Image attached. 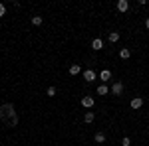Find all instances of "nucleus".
<instances>
[{
  "instance_id": "obj_3",
  "label": "nucleus",
  "mask_w": 149,
  "mask_h": 146,
  "mask_svg": "<svg viewBox=\"0 0 149 146\" xmlns=\"http://www.w3.org/2000/svg\"><path fill=\"white\" fill-rule=\"evenodd\" d=\"M129 105H131V109H141V107H143V99H141V97H133Z\"/></svg>"
},
{
  "instance_id": "obj_17",
  "label": "nucleus",
  "mask_w": 149,
  "mask_h": 146,
  "mask_svg": "<svg viewBox=\"0 0 149 146\" xmlns=\"http://www.w3.org/2000/svg\"><path fill=\"white\" fill-rule=\"evenodd\" d=\"M131 144V140H129V136H123V140H121V146H129Z\"/></svg>"
},
{
  "instance_id": "obj_11",
  "label": "nucleus",
  "mask_w": 149,
  "mask_h": 146,
  "mask_svg": "<svg viewBox=\"0 0 149 146\" xmlns=\"http://www.w3.org/2000/svg\"><path fill=\"white\" fill-rule=\"evenodd\" d=\"M80 71H81V67H80V65H78V63H74V65L70 67V75H78Z\"/></svg>"
},
{
  "instance_id": "obj_16",
  "label": "nucleus",
  "mask_w": 149,
  "mask_h": 146,
  "mask_svg": "<svg viewBox=\"0 0 149 146\" xmlns=\"http://www.w3.org/2000/svg\"><path fill=\"white\" fill-rule=\"evenodd\" d=\"M48 97H54V95H56V87H48Z\"/></svg>"
},
{
  "instance_id": "obj_9",
  "label": "nucleus",
  "mask_w": 149,
  "mask_h": 146,
  "mask_svg": "<svg viewBox=\"0 0 149 146\" xmlns=\"http://www.w3.org/2000/svg\"><path fill=\"white\" fill-rule=\"evenodd\" d=\"M109 77H111V71H109V69H103L102 73H100V79H102V81H107Z\"/></svg>"
},
{
  "instance_id": "obj_12",
  "label": "nucleus",
  "mask_w": 149,
  "mask_h": 146,
  "mask_svg": "<svg viewBox=\"0 0 149 146\" xmlns=\"http://www.w3.org/2000/svg\"><path fill=\"white\" fill-rule=\"evenodd\" d=\"M129 56H131V49H127V47H123V49L119 51V57H121V59H127Z\"/></svg>"
},
{
  "instance_id": "obj_1",
  "label": "nucleus",
  "mask_w": 149,
  "mask_h": 146,
  "mask_svg": "<svg viewBox=\"0 0 149 146\" xmlns=\"http://www.w3.org/2000/svg\"><path fill=\"white\" fill-rule=\"evenodd\" d=\"M14 117H18V114H16V111H14V105H12V103H4V105L0 107V119L8 124Z\"/></svg>"
},
{
  "instance_id": "obj_7",
  "label": "nucleus",
  "mask_w": 149,
  "mask_h": 146,
  "mask_svg": "<svg viewBox=\"0 0 149 146\" xmlns=\"http://www.w3.org/2000/svg\"><path fill=\"white\" fill-rule=\"evenodd\" d=\"M93 119H95V114H93L92 111H86V114H84V123L90 124V123H93Z\"/></svg>"
},
{
  "instance_id": "obj_13",
  "label": "nucleus",
  "mask_w": 149,
  "mask_h": 146,
  "mask_svg": "<svg viewBox=\"0 0 149 146\" xmlns=\"http://www.w3.org/2000/svg\"><path fill=\"white\" fill-rule=\"evenodd\" d=\"M93 138H95V142H100V144H103V142H105V134H103V132H97Z\"/></svg>"
},
{
  "instance_id": "obj_6",
  "label": "nucleus",
  "mask_w": 149,
  "mask_h": 146,
  "mask_svg": "<svg viewBox=\"0 0 149 146\" xmlns=\"http://www.w3.org/2000/svg\"><path fill=\"white\" fill-rule=\"evenodd\" d=\"M84 79H86L88 83L93 81V79H95V71H93V69H86V71H84Z\"/></svg>"
},
{
  "instance_id": "obj_15",
  "label": "nucleus",
  "mask_w": 149,
  "mask_h": 146,
  "mask_svg": "<svg viewBox=\"0 0 149 146\" xmlns=\"http://www.w3.org/2000/svg\"><path fill=\"white\" fill-rule=\"evenodd\" d=\"M32 24L34 26H40L42 24V16H32Z\"/></svg>"
},
{
  "instance_id": "obj_10",
  "label": "nucleus",
  "mask_w": 149,
  "mask_h": 146,
  "mask_svg": "<svg viewBox=\"0 0 149 146\" xmlns=\"http://www.w3.org/2000/svg\"><path fill=\"white\" fill-rule=\"evenodd\" d=\"M107 40H109L111 44H115V42L119 40V32H109V36H107Z\"/></svg>"
},
{
  "instance_id": "obj_14",
  "label": "nucleus",
  "mask_w": 149,
  "mask_h": 146,
  "mask_svg": "<svg viewBox=\"0 0 149 146\" xmlns=\"http://www.w3.org/2000/svg\"><path fill=\"white\" fill-rule=\"evenodd\" d=\"M107 93H109V89H107L105 85H100V87H97V95H107Z\"/></svg>"
},
{
  "instance_id": "obj_2",
  "label": "nucleus",
  "mask_w": 149,
  "mask_h": 146,
  "mask_svg": "<svg viewBox=\"0 0 149 146\" xmlns=\"http://www.w3.org/2000/svg\"><path fill=\"white\" fill-rule=\"evenodd\" d=\"M93 105H95V101H93V97H90V95L81 97V107H84V109H92Z\"/></svg>"
},
{
  "instance_id": "obj_18",
  "label": "nucleus",
  "mask_w": 149,
  "mask_h": 146,
  "mask_svg": "<svg viewBox=\"0 0 149 146\" xmlns=\"http://www.w3.org/2000/svg\"><path fill=\"white\" fill-rule=\"evenodd\" d=\"M16 124H18V117H14V119H12V121L6 124V126H16Z\"/></svg>"
},
{
  "instance_id": "obj_20",
  "label": "nucleus",
  "mask_w": 149,
  "mask_h": 146,
  "mask_svg": "<svg viewBox=\"0 0 149 146\" xmlns=\"http://www.w3.org/2000/svg\"><path fill=\"white\" fill-rule=\"evenodd\" d=\"M145 28L149 30V16H147V20H145Z\"/></svg>"
},
{
  "instance_id": "obj_5",
  "label": "nucleus",
  "mask_w": 149,
  "mask_h": 146,
  "mask_svg": "<svg viewBox=\"0 0 149 146\" xmlns=\"http://www.w3.org/2000/svg\"><path fill=\"white\" fill-rule=\"evenodd\" d=\"M111 93H115V95H121V93H123V83H121V81L113 83V87H111Z\"/></svg>"
},
{
  "instance_id": "obj_19",
  "label": "nucleus",
  "mask_w": 149,
  "mask_h": 146,
  "mask_svg": "<svg viewBox=\"0 0 149 146\" xmlns=\"http://www.w3.org/2000/svg\"><path fill=\"white\" fill-rule=\"evenodd\" d=\"M4 14H6V6H4V4H2V2H0V18H2V16H4Z\"/></svg>"
},
{
  "instance_id": "obj_4",
  "label": "nucleus",
  "mask_w": 149,
  "mask_h": 146,
  "mask_svg": "<svg viewBox=\"0 0 149 146\" xmlns=\"http://www.w3.org/2000/svg\"><path fill=\"white\" fill-rule=\"evenodd\" d=\"M117 10L119 12H127L129 10V2H127V0H117Z\"/></svg>"
},
{
  "instance_id": "obj_8",
  "label": "nucleus",
  "mask_w": 149,
  "mask_h": 146,
  "mask_svg": "<svg viewBox=\"0 0 149 146\" xmlns=\"http://www.w3.org/2000/svg\"><path fill=\"white\" fill-rule=\"evenodd\" d=\"M92 47H93V49H102V47H103V40H102V38H95V40L92 42Z\"/></svg>"
}]
</instances>
